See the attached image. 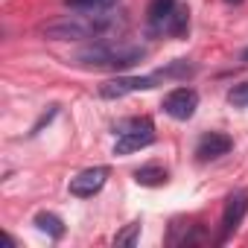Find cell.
Listing matches in <instances>:
<instances>
[{"mask_svg": "<svg viewBox=\"0 0 248 248\" xmlns=\"http://www.w3.org/2000/svg\"><path fill=\"white\" fill-rule=\"evenodd\" d=\"M120 27H123L120 15H114L111 9H99V12H76V15L50 21L41 27V35L50 41H88V38L99 41Z\"/></svg>", "mask_w": 248, "mask_h": 248, "instance_id": "6da1fadb", "label": "cell"}, {"mask_svg": "<svg viewBox=\"0 0 248 248\" xmlns=\"http://www.w3.org/2000/svg\"><path fill=\"white\" fill-rule=\"evenodd\" d=\"M146 50L135 47V44H123V41H111V38H99L91 47H85L76 59L85 67H102V70H126L135 67L138 62H143Z\"/></svg>", "mask_w": 248, "mask_h": 248, "instance_id": "7a4b0ae2", "label": "cell"}, {"mask_svg": "<svg viewBox=\"0 0 248 248\" xmlns=\"http://www.w3.org/2000/svg\"><path fill=\"white\" fill-rule=\"evenodd\" d=\"M149 143H155V126L149 117H135L120 129L117 143H114V155H132L138 149H146Z\"/></svg>", "mask_w": 248, "mask_h": 248, "instance_id": "3957f363", "label": "cell"}, {"mask_svg": "<svg viewBox=\"0 0 248 248\" xmlns=\"http://www.w3.org/2000/svg\"><path fill=\"white\" fill-rule=\"evenodd\" d=\"M245 213H248V190H236V193H231V196H228V202H225V210H222V231H219V242H228V239L236 233V228L242 225Z\"/></svg>", "mask_w": 248, "mask_h": 248, "instance_id": "277c9868", "label": "cell"}, {"mask_svg": "<svg viewBox=\"0 0 248 248\" xmlns=\"http://www.w3.org/2000/svg\"><path fill=\"white\" fill-rule=\"evenodd\" d=\"M161 79V73L155 76H117V79H108L99 85V93L105 99H120V96H126V93H135V91H149L155 88V82Z\"/></svg>", "mask_w": 248, "mask_h": 248, "instance_id": "5b68a950", "label": "cell"}, {"mask_svg": "<svg viewBox=\"0 0 248 248\" xmlns=\"http://www.w3.org/2000/svg\"><path fill=\"white\" fill-rule=\"evenodd\" d=\"M199 108V93L193 88H175L164 96V111L172 120H190Z\"/></svg>", "mask_w": 248, "mask_h": 248, "instance_id": "8992f818", "label": "cell"}, {"mask_svg": "<svg viewBox=\"0 0 248 248\" xmlns=\"http://www.w3.org/2000/svg\"><path fill=\"white\" fill-rule=\"evenodd\" d=\"M108 181V167H91V170H82L76 178H70V196L76 199H91L96 196Z\"/></svg>", "mask_w": 248, "mask_h": 248, "instance_id": "52a82bcc", "label": "cell"}, {"mask_svg": "<svg viewBox=\"0 0 248 248\" xmlns=\"http://www.w3.org/2000/svg\"><path fill=\"white\" fill-rule=\"evenodd\" d=\"M231 146H233V140H231L228 135L210 132V135H204V138L199 140L196 155H199V161H216V158L228 155V152H231Z\"/></svg>", "mask_w": 248, "mask_h": 248, "instance_id": "ba28073f", "label": "cell"}, {"mask_svg": "<svg viewBox=\"0 0 248 248\" xmlns=\"http://www.w3.org/2000/svg\"><path fill=\"white\" fill-rule=\"evenodd\" d=\"M175 0H152L149 3V9H146V18H149V27L155 30V32H164V27H167V21H170V15L175 12Z\"/></svg>", "mask_w": 248, "mask_h": 248, "instance_id": "9c48e42d", "label": "cell"}, {"mask_svg": "<svg viewBox=\"0 0 248 248\" xmlns=\"http://www.w3.org/2000/svg\"><path fill=\"white\" fill-rule=\"evenodd\" d=\"M187 27H190V9H187V6H175V12L170 15V21H167L164 32H167V35L181 38V35H187Z\"/></svg>", "mask_w": 248, "mask_h": 248, "instance_id": "30bf717a", "label": "cell"}, {"mask_svg": "<svg viewBox=\"0 0 248 248\" xmlns=\"http://www.w3.org/2000/svg\"><path fill=\"white\" fill-rule=\"evenodd\" d=\"M135 181L143 184V187H161V184L167 181V170L158 167V164H146V167H140V170L135 172Z\"/></svg>", "mask_w": 248, "mask_h": 248, "instance_id": "8fae6325", "label": "cell"}, {"mask_svg": "<svg viewBox=\"0 0 248 248\" xmlns=\"http://www.w3.org/2000/svg\"><path fill=\"white\" fill-rule=\"evenodd\" d=\"M35 225H38V231L50 233L53 239H62V236H64V222H62L56 213H47V210L35 213Z\"/></svg>", "mask_w": 248, "mask_h": 248, "instance_id": "7c38bea8", "label": "cell"}, {"mask_svg": "<svg viewBox=\"0 0 248 248\" xmlns=\"http://www.w3.org/2000/svg\"><path fill=\"white\" fill-rule=\"evenodd\" d=\"M64 3L76 12H99V9H111L120 0H64Z\"/></svg>", "mask_w": 248, "mask_h": 248, "instance_id": "4fadbf2b", "label": "cell"}, {"mask_svg": "<svg viewBox=\"0 0 248 248\" xmlns=\"http://www.w3.org/2000/svg\"><path fill=\"white\" fill-rule=\"evenodd\" d=\"M138 236H140V225L132 222V225H126V228L114 236V245H117V248H132V245L138 242Z\"/></svg>", "mask_w": 248, "mask_h": 248, "instance_id": "5bb4252c", "label": "cell"}, {"mask_svg": "<svg viewBox=\"0 0 248 248\" xmlns=\"http://www.w3.org/2000/svg\"><path fill=\"white\" fill-rule=\"evenodd\" d=\"M228 102L236 105V108H248V82L233 85V88L228 91Z\"/></svg>", "mask_w": 248, "mask_h": 248, "instance_id": "9a60e30c", "label": "cell"}, {"mask_svg": "<svg viewBox=\"0 0 248 248\" xmlns=\"http://www.w3.org/2000/svg\"><path fill=\"white\" fill-rule=\"evenodd\" d=\"M242 62H248V50H245V53H242Z\"/></svg>", "mask_w": 248, "mask_h": 248, "instance_id": "2e32d148", "label": "cell"}, {"mask_svg": "<svg viewBox=\"0 0 248 248\" xmlns=\"http://www.w3.org/2000/svg\"><path fill=\"white\" fill-rule=\"evenodd\" d=\"M228 3H242V0H228Z\"/></svg>", "mask_w": 248, "mask_h": 248, "instance_id": "e0dca14e", "label": "cell"}]
</instances>
